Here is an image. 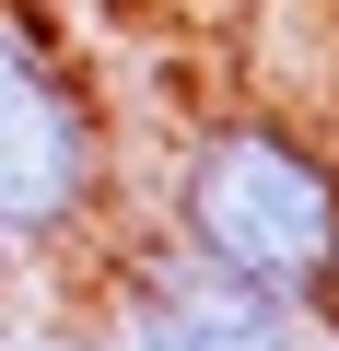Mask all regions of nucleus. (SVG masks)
<instances>
[{
    "label": "nucleus",
    "mask_w": 339,
    "mask_h": 351,
    "mask_svg": "<svg viewBox=\"0 0 339 351\" xmlns=\"http://www.w3.org/2000/svg\"><path fill=\"white\" fill-rule=\"evenodd\" d=\"M164 234L246 269L292 316H316L327 281H339V141L292 106L188 117L176 164H164Z\"/></svg>",
    "instance_id": "f257e3e1"
},
{
    "label": "nucleus",
    "mask_w": 339,
    "mask_h": 351,
    "mask_svg": "<svg viewBox=\"0 0 339 351\" xmlns=\"http://www.w3.org/2000/svg\"><path fill=\"white\" fill-rule=\"evenodd\" d=\"M117 223V152H105V106L82 82V59L0 0V246L24 258H82Z\"/></svg>",
    "instance_id": "f03ea898"
},
{
    "label": "nucleus",
    "mask_w": 339,
    "mask_h": 351,
    "mask_svg": "<svg viewBox=\"0 0 339 351\" xmlns=\"http://www.w3.org/2000/svg\"><path fill=\"white\" fill-rule=\"evenodd\" d=\"M316 316H339V281H327V304H316Z\"/></svg>",
    "instance_id": "39448f33"
},
{
    "label": "nucleus",
    "mask_w": 339,
    "mask_h": 351,
    "mask_svg": "<svg viewBox=\"0 0 339 351\" xmlns=\"http://www.w3.org/2000/svg\"><path fill=\"white\" fill-rule=\"evenodd\" d=\"M105 316H117L129 351H304V316L281 293H258L246 269L176 246L164 223L105 269Z\"/></svg>",
    "instance_id": "7ed1b4c3"
},
{
    "label": "nucleus",
    "mask_w": 339,
    "mask_h": 351,
    "mask_svg": "<svg viewBox=\"0 0 339 351\" xmlns=\"http://www.w3.org/2000/svg\"><path fill=\"white\" fill-rule=\"evenodd\" d=\"M0 293H12V246H0Z\"/></svg>",
    "instance_id": "20e7f679"
}]
</instances>
